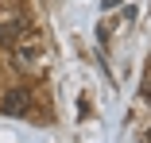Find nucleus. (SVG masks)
<instances>
[{"label": "nucleus", "instance_id": "1", "mask_svg": "<svg viewBox=\"0 0 151 143\" xmlns=\"http://www.w3.org/2000/svg\"><path fill=\"white\" fill-rule=\"evenodd\" d=\"M27 108H31V93H27L23 85H12V89L0 97V112H4V116H23Z\"/></svg>", "mask_w": 151, "mask_h": 143}, {"label": "nucleus", "instance_id": "2", "mask_svg": "<svg viewBox=\"0 0 151 143\" xmlns=\"http://www.w3.org/2000/svg\"><path fill=\"white\" fill-rule=\"evenodd\" d=\"M27 35H31V27H27L23 19H4V23H0V46H16Z\"/></svg>", "mask_w": 151, "mask_h": 143}, {"label": "nucleus", "instance_id": "3", "mask_svg": "<svg viewBox=\"0 0 151 143\" xmlns=\"http://www.w3.org/2000/svg\"><path fill=\"white\" fill-rule=\"evenodd\" d=\"M12 50H16V66H19V70H31V66L39 62V46H35V43H31V46H23V43H16Z\"/></svg>", "mask_w": 151, "mask_h": 143}, {"label": "nucleus", "instance_id": "4", "mask_svg": "<svg viewBox=\"0 0 151 143\" xmlns=\"http://www.w3.org/2000/svg\"><path fill=\"white\" fill-rule=\"evenodd\" d=\"M143 143H151V128H147V135H143Z\"/></svg>", "mask_w": 151, "mask_h": 143}]
</instances>
